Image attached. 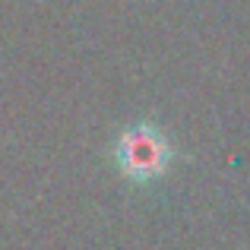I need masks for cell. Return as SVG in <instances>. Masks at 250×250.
Segmentation results:
<instances>
[{
	"instance_id": "obj_1",
	"label": "cell",
	"mask_w": 250,
	"mask_h": 250,
	"mask_svg": "<svg viewBox=\"0 0 250 250\" xmlns=\"http://www.w3.org/2000/svg\"><path fill=\"white\" fill-rule=\"evenodd\" d=\"M171 165V146L168 140L149 124L124 130V136L117 140V168L130 181H155L162 177Z\"/></svg>"
}]
</instances>
